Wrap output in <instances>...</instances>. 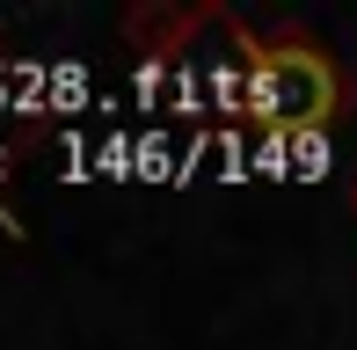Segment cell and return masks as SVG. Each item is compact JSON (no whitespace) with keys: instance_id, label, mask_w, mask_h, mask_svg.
Returning <instances> with one entry per match:
<instances>
[{"instance_id":"obj_1","label":"cell","mask_w":357,"mask_h":350,"mask_svg":"<svg viewBox=\"0 0 357 350\" xmlns=\"http://www.w3.org/2000/svg\"><path fill=\"white\" fill-rule=\"evenodd\" d=\"M241 102H248L255 132L270 139H299L343 109V73L321 44L278 37V44H248V73H241Z\"/></svg>"},{"instance_id":"obj_2","label":"cell","mask_w":357,"mask_h":350,"mask_svg":"<svg viewBox=\"0 0 357 350\" xmlns=\"http://www.w3.org/2000/svg\"><path fill=\"white\" fill-rule=\"evenodd\" d=\"M190 29H197V15H183V8H132L124 15V44L146 59H175Z\"/></svg>"},{"instance_id":"obj_3","label":"cell","mask_w":357,"mask_h":350,"mask_svg":"<svg viewBox=\"0 0 357 350\" xmlns=\"http://www.w3.org/2000/svg\"><path fill=\"white\" fill-rule=\"evenodd\" d=\"M350 204H357V190H350Z\"/></svg>"}]
</instances>
